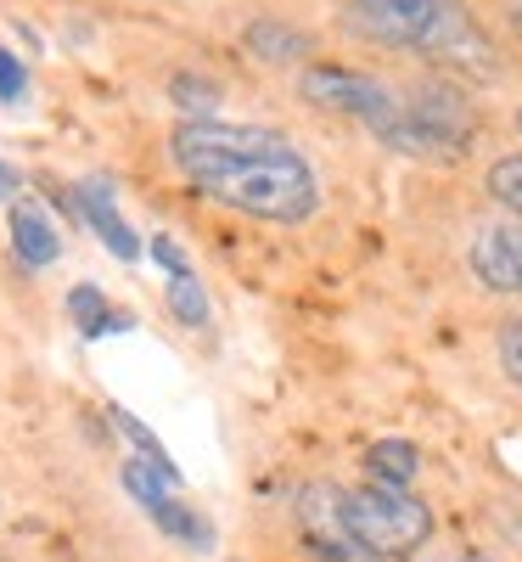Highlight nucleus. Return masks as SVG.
Wrapping results in <instances>:
<instances>
[{
    "mask_svg": "<svg viewBox=\"0 0 522 562\" xmlns=\"http://www.w3.org/2000/svg\"><path fill=\"white\" fill-rule=\"evenodd\" d=\"M169 164L192 192L259 225H304L326 203L315 158L264 124L185 119L169 130Z\"/></svg>",
    "mask_w": 522,
    "mask_h": 562,
    "instance_id": "f257e3e1",
    "label": "nucleus"
},
{
    "mask_svg": "<svg viewBox=\"0 0 522 562\" xmlns=\"http://www.w3.org/2000/svg\"><path fill=\"white\" fill-rule=\"evenodd\" d=\"M343 18L360 40L383 45V52H416L439 74H472L495 79V45L478 29L461 0H343Z\"/></svg>",
    "mask_w": 522,
    "mask_h": 562,
    "instance_id": "f03ea898",
    "label": "nucleus"
},
{
    "mask_svg": "<svg viewBox=\"0 0 522 562\" xmlns=\"http://www.w3.org/2000/svg\"><path fill=\"white\" fill-rule=\"evenodd\" d=\"M478 140V108L450 74H433L410 90H399V113L383 130V147L421 158V164H455Z\"/></svg>",
    "mask_w": 522,
    "mask_h": 562,
    "instance_id": "7ed1b4c3",
    "label": "nucleus"
},
{
    "mask_svg": "<svg viewBox=\"0 0 522 562\" xmlns=\"http://www.w3.org/2000/svg\"><path fill=\"white\" fill-rule=\"evenodd\" d=\"M338 512L376 562H405L433 540V506H427L416 490L371 484V479L338 484Z\"/></svg>",
    "mask_w": 522,
    "mask_h": 562,
    "instance_id": "20e7f679",
    "label": "nucleus"
},
{
    "mask_svg": "<svg viewBox=\"0 0 522 562\" xmlns=\"http://www.w3.org/2000/svg\"><path fill=\"white\" fill-rule=\"evenodd\" d=\"M298 97L315 113H331V119H349V124L371 130L376 140H383V130L399 113V90L388 79L365 74V68H349V63H304L298 68Z\"/></svg>",
    "mask_w": 522,
    "mask_h": 562,
    "instance_id": "39448f33",
    "label": "nucleus"
},
{
    "mask_svg": "<svg viewBox=\"0 0 522 562\" xmlns=\"http://www.w3.org/2000/svg\"><path fill=\"white\" fill-rule=\"evenodd\" d=\"M118 484H124V495L158 524V535H169L180 551H214V524L180 495V479L169 473V467H158V461H147V456H124Z\"/></svg>",
    "mask_w": 522,
    "mask_h": 562,
    "instance_id": "423d86ee",
    "label": "nucleus"
},
{
    "mask_svg": "<svg viewBox=\"0 0 522 562\" xmlns=\"http://www.w3.org/2000/svg\"><path fill=\"white\" fill-rule=\"evenodd\" d=\"M466 276L472 288L489 293V299H506V304H522V220L511 214H489L466 231Z\"/></svg>",
    "mask_w": 522,
    "mask_h": 562,
    "instance_id": "0eeeda50",
    "label": "nucleus"
},
{
    "mask_svg": "<svg viewBox=\"0 0 522 562\" xmlns=\"http://www.w3.org/2000/svg\"><path fill=\"white\" fill-rule=\"evenodd\" d=\"M293 524H298V546L315 557V562H376L354 529L343 524V512H338V484H304L293 495Z\"/></svg>",
    "mask_w": 522,
    "mask_h": 562,
    "instance_id": "6e6552de",
    "label": "nucleus"
},
{
    "mask_svg": "<svg viewBox=\"0 0 522 562\" xmlns=\"http://www.w3.org/2000/svg\"><path fill=\"white\" fill-rule=\"evenodd\" d=\"M68 203H73V214H79V225L90 231V237L107 243V254L140 259V237H135V225L118 214V198H113L107 180H79L73 192H68Z\"/></svg>",
    "mask_w": 522,
    "mask_h": 562,
    "instance_id": "1a4fd4ad",
    "label": "nucleus"
},
{
    "mask_svg": "<svg viewBox=\"0 0 522 562\" xmlns=\"http://www.w3.org/2000/svg\"><path fill=\"white\" fill-rule=\"evenodd\" d=\"M7 231H12V248L29 270H52L63 259V231L52 220V209H45L39 198H18L7 203Z\"/></svg>",
    "mask_w": 522,
    "mask_h": 562,
    "instance_id": "9d476101",
    "label": "nucleus"
},
{
    "mask_svg": "<svg viewBox=\"0 0 522 562\" xmlns=\"http://www.w3.org/2000/svg\"><path fill=\"white\" fill-rule=\"evenodd\" d=\"M152 254L163 259V270H169V281H163V299H169V315H174V326H185V333H208V293H203V281H197V270L185 265V254L169 243V237H152Z\"/></svg>",
    "mask_w": 522,
    "mask_h": 562,
    "instance_id": "9b49d317",
    "label": "nucleus"
},
{
    "mask_svg": "<svg viewBox=\"0 0 522 562\" xmlns=\"http://www.w3.org/2000/svg\"><path fill=\"white\" fill-rule=\"evenodd\" d=\"M242 52L270 68H304V63H315V34H304L287 18H253L242 29Z\"/></svg>",
    "mask_w": 522,
    "mask_h": 562,
    "instance_id": "f8f14e48",
    "label": "nucleus"
},
{
    "mask_svg": "<svg viewBox=\"0 0 522 562\" xmlns=\"http://www.w3.org/2000/svg\"><path fill=\"white\" fill-rule=\"evenodd\" d=\"M365 479L371 484H394V490H416L421 479V450L405 439H376L365 450Z\"/></svg>",
    "mask_w": 522,
    "mask_h": 562,
    "instance_id": "ddd939ff",
    "label": "nucleus"
},
{
    "mask_svg": "<svg viewBox=\"0 0 522 562\" xmlns=\"http://www.w3.org/2000/svg\"><path fill=\"white\" fill-rule=\"evenodd\" d=\"M484 198L500 214L522 220V153H500V158L484 164Z\"/></svg>",
    "mask_w": 522,
    "mask_h": 562,
    "instance_id": "4468645a",
    "label": "nucleus"
},
{
    "mask_svg": "<svg viewBox=\"0 0 522 562\" xmlns=\"http://www.w3.org/2000/svg\"><path fill=\"white\" fill-rule=\"evenodd\" d=\"M495 371L522 394V304H511L495 321Z\"/></svg>",
    "mask_w": 522,
    "mask_h": 562,
    "instance_id": "2eb2a0df",
    "label": "nucleus"
},
{
    "mask_svg": "<svg viewBox=\"0 0 522 562\" xmlns=\"http://www.w3.org/2000/svg\"><path fill=\"white\" fill-rule=\"evenodd\" d=\"M68 310H73V321L84 326V333H113V326H118V310H113L97 288H73Z\"/></svg>",
    "mask_w": 522,
    "mask_h": 562,
    "instance_id": "dca6fc26",
    "label": "nucleus"
},
{
    "mask_svg": "<svg viewBox=\"0 0 522 562\" xmlns=\"http://www.w3.org/2000/svg\"><path fill=\"white\" fill-rule=\"evenodd\" d=\"M23 97H29V68L12 52H0V102H23Z\"/></svg>",
    "mask_w": 522,
    "mask_h": 562,
    "instance_id": "f3484780",
    "label": "nucleus"
},
{
    "mask_svg": "<svg viewBox=\"0 0 522 562\" xmlns=\"http://www.w3.org/2000/svg\"><path fill=\"white\" fill-rule=\"evenodd\" d=\"M23 198V175L7 164V158H0V209H7V203H18Z\"/></svg>",
    "mask_w": 522,
    "mask_h": 562,
    "instance_id": "a211bd4d",
    "label": "nucleus"
},
{
    "mask_svg": "<svg viewBox=\"0 0 522 562\" xmlns=\"http://www.w3.org/2000/svg\"><path fill=\"white\" fill-rule=\"evenodd\" d=\"M500 23H506V34L522 45V0H500Z\"/></svg>",
    "mask_w": 522,
    "mask_h": 562,
    "instance_id": "6ab92c4d",
    "label": "nucleus"
},
{
    "mask_svg": "<svg viewBox=\"0 0 522 562\" xmlns=\"http://www.w3.org/2000/svg\"><path fill=\"white\" fill-rule=\"evenodd\" d=\"M455 562H495V557H484V551H461Z\"/></svg>",
    "mask_w": 522,
    "mask_h": 562,
    "instance_id": "aec40b11",
    "label": "nucleus"
},
{
    "mask_svg": "<svg viewBox=\"0 0 522 562\" xmlns=\"http://www.w3.org/2000/svg\"><path fill=\"white\" fill-rule=\"evenodd\" d=\"M511 130H517V140H522V102H517V113H511Z\"/></svg>",
    "mask_w": 522,
    "mask_h": 562,
    "instance_id": "412c9836",
    "label": "nucleus"
}]
</instances>
